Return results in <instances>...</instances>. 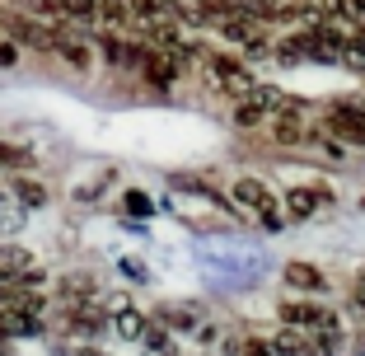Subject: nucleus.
<instances>
[{"label": "nucleus", "instance_id": "nucleus-1", "mask_svg": "<svg viewBox=\"0 0 365 356\" xmlns=\"http://www.w3.org/2000/svg\"><path fill=\"white\" fill-rule=\"evenodd\" d=\"M230 202H235V211H244V216H253L267 235H277L281 225H286V211L277 206V193H272L262 178H239L235 193H230Z\"/></svg>", "mask_w": 365, "mask_h": 356}, {"label": "nucleus", "instance_id": "nucleus-2", "mask_svg": "<svg viewBox=\"0 0 365 356\" xmlns=\"http://www.w3.org/2000/svg\"><path fill=\"white\" fill-rule=\"evenodd\" d=\"M215 29H220V38H225V43H235L239 52H248V56L272 52V24L258 19V14H248V10L220 14V19H215Z\"/></svg>", "mask_w": 365, "mask_h": 356}, {"label": "nucleus", "instance_id": "nucleus-3", "mask_svg": "<svg viewBox=\"0 0 365 356\" xmlns=\"http://www.w3.org/2000/svg\"><path fill=\"white\" fill-rule=\"evenodd\" d=\"M136 80H140V85H150V89H173L182 80V56L145 43V56L136 61Z\"/></svg>", "mask_w": 365, "mask_h": 356}, {"label": "nucleus", "instance_id": "nucleus-4", "mask_svg": "<svg viewBox=\"0 0 365 356\" xmlns=\"http://www.w3.org/2000/svg\"><path fill=\"white\" fill-rule=\"evenodd\" d=\"M290 98L281 94V89H272V85H253L244 98H239V108H235V122L239 127H262V122H272L281 108H286Z\"/></svg>", "mask_w": 365, "mask_h": 356}, {"label": "nucleus", "instance_id": "nucleus-5", "mask_svg": "<svg viewBox=\"0 0 365 356\" xmlns=\"http://www.w3.org/2000/svg\"><path fill=\"white\" fill-rule=\"evenodd\" d=\"M323 127L342 146H365V103H333L323 113Z\"/></svg>", "mask_w": 365, "mask_h": 356}, {"label": "nucleus", "instance_id": "nucleus-6", "mask_svg": "<svg viewBox=\"0 0 365 356\" xmlns=\"http://www.w3.org/2000/svg\"><path fill=\"white\" fill-rule=\"evenodd\" d=\"M281 319H286L290 328H319V333L333 337V342H337V333H342L337 314L323 310V305H309V300H286V305H281Z\"/></svg>", "mask_w": 365, "mask_h": 356}, {"label": "nucleus", "instance_id": "nucleus-7", "mask_svg": "<svg viewBox=\"0 0 365 356\" xmlns=\"http://www.w3.org/2000/svg\"><path fill=\"white\" fill-rule=\"evenodd\" d=\"M206 61V76L220 85V94H230V98H244L248 89H253V76H248L244 66L235 61V56H220V52H211V56H202Z\"/></svg>", "mask_w": 365, "mask_h": 356}, {"label": "nucleus", "instance_id": "nucleus-8", "mask_svg": "<svg viewBox=\"0 0 365 356\" xmlns=\"http://www.w3.org/2000/svg\"><path fill=\"white\" fill-rule=\"evenodd\" d=\"M52 52L61 56L71 71H89V66H94V52H89V43L76 33V24H71V29H52Z\"/></svg>", "mask_w": 365, "mask_h": 356}, {"label": "nucleus", "instance_id": "nucleus-9", "mask_svg": "<svg viewBox=\"0 0 365 356\" xmlns=\"http://www.w3.org/2000/svg\"><path fill=\"white\" fill-rule=\"evenodd\" d=\"M272 131H277V141H286V146H304V141H309L304 108H300V103H286V108L272 118Z\"/></svg>", "mask_w": 365, "mask_h": 356}, {"label": "nucleus", "instance_id": "nucleus-10", "mask_svg": "<svg viewBox=\"0 0 365 356\" xmlns=\"http://www.w3.org/2000/svg\"><path fill=\"white\" fill-rule=\"evenodd\" d=\"M108 314H113V324H118L122 337H140L145 333V314H140L127 295H113V300H108Z\"/></svg>", "mask_w": 365, "mask_h": 356}, {"label": "nucleus", "instance_id": "nucleus-11", "mask_svg": "<svg viewBox=\"0 0 365 356\" xmlns=\"http://www.w3.org/2000/svg\"><path fill=\"white\" fill-rule=\"evenodd\" d=\"M328 197H333L328 188H295V193L286 197V216H290V220H304V216H314V211H319Z\"/></svg>", "mask_w": 365, "mask_h": 356}, {"label": "nucleus", "instance_id": "nucleus-12", "mask_svg": "<svg viewBox=\"0 0 365 356\" xmlns=\"http://www.w3.org/2000/svg\"><path fill=\"white\" fill-rule=\"evenodd\" d=\"M286 286H290V291H323L328 277H323L314 263H290V268H286Z\"/></svg>", "mask_w": 365, "mask_h": 356}, {"label": "nucleus", "instance_id": "nucleus-13", "mask_svg": "<svg viewBox=\"0 0 365 356\" xmlns=\"http://www.w3.org/2000/svg\"><path fill=\"white\" fill-rule=\"evenodd\" d=\"M136 5L140 0H98V19H103L108 29H122V24L136 19Z\"/></svg>", "mask_w": 365, "mask_h": 356}, {"label": "nucleus", "instance_id": "nucleus-14", "mask_svg": "<svg viewBox=\"0 0 365 356\" xmlns=\"http://www.w3.org/2000/svg\"><path fill=\"white\" fill-rule=\"evenodd\" d=\"M56 14L71 24H89L98 19V0H56Z\"/></svg>", "mask_w": 365, "mask_h": 356}, {"label": "nucleus", "instance_id": "nucleus-15", "mask_svg": "<svg viewBox=\"0 0 365 356\" xmlns=\"http://www.w3.org/2000/svg\"><path fill=\"white\" fill-rule=\"evenodd\" d=\"M272 356H304V337H300V328L295 333H281V337H272Z\"/></svg>", "mask_w": 365, "mask_h": 356}, {"label": "nucleus", "instance_id": "nucleus-16", "mask_svg": "<svg viewBox=\"0 0 365 356\" xmlns=\"http://www.w3.org/2000/svg\"><path fill=\"white\" fill-rule=\"evenodd\" d=\"M14 193H19V202H29V206H43L47 202V188L43 183H29V178H19V183H14Z\"/></svg>", "mask_w": 365, "mask_h": 356}, {"label": "nucleus", "instance_id": "nucleus-17", "mask_svg": "<svg viewBox=\"0 0 365 356\" xmlns=\"http://www.w3.org/2000/svg\"><path fill=\"white\" fill-rule=\"evenodd\" d=\"M29 164V151L10 146V141H0V169H24Z\"/></svg>", "mask_w": 365, "mask_h": 356}, {"label": "nucleus", "instance_id": "nucleus-18", "mask_svg": "<svg viewBox=\"0 0 365 356\" xmlns=\"http://www.w3.org/2000/svg\"><path fill=\"white\" fill-rule=\"evenodd\" d=\"M164 319H169L173 328H192V314H187V310H169Z\"/></svg>", "mask_w": 365, "mask_h": 356}, {"label": "nucleus", "instance_id": "nucleus-19", "mask_svg": "<svg viewBox=\"0 0 365 356\" xmlns=\"http://www.w3.org/2000/svg\"><path fill=\"white\" fill-rule=\"evenodd\" d=\"M127 211H150V197H140V193H127Z\"/></svg>", "mask_w": 365, "mask_h": 356}, {"label": "nucleus", "instance_id": "nucleus-20", "mask_svg": "<svg viewBox=\"0 0 365 356\" xmlns=\"http://www.w3.org/2000/svg\"><path fill=\"white\" fill-rule=\"evenodd\" d=\"M351 305H356V314H365V277L356 281V291H351Z\"/></svg>", "mask_w": 365, "mask_h": 356}, {"label": "nucleus", "instance_id": "nucleus-21", "mask_svg": "<svg viewBox=\"0 0 365 356\" xmlns=\"http://www.w3.org/2000/svg\"><path fill=\"white\" fill-rule=\"evenodd\" d=\"M145 333H150V347H155V352H164V347H169V337H164L160 328H145Z\"/></svg>", "mask_w": 365, "mask_h": 356}, {"label": "nucleus", "instance_id": "nucleus-22", "mask_svg": "<svg viewBox=\"0 0 365 356\" xmlns=\"http://www.w3.org/2000/svg\"><path fill=\"white\" fill-rule=\"evenodd\" d=\"M66 356H103V352H98V347H71Z\"/></svg>", "mask_w": 365, "mask_h": 356}]
</instances>
